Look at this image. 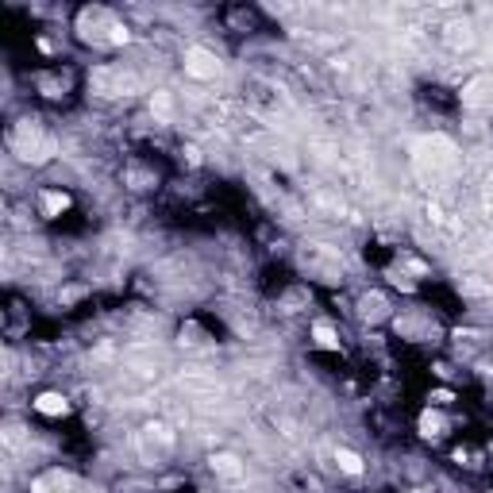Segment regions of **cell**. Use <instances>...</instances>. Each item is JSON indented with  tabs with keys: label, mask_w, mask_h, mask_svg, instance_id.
Masks as SVG:
<instances>
[{
	"label": "cell",
	"mask_w": 493,
	"mask_h": 493,
	"mask_svg": "<svg viewBox=\"0 0 493 493\" xmlns=\"http://www.w3.org/2000/svg\"><path fill=\"white\" fill-rule=\"evenodd\" d=\"M335 466H339L343 474H351V478L363 474V458H358L355 451H347V447H335Z\"/></svg>",
	"instance_id": "cell-16"
},
{
	"label": "cell",
	"mask_w": 493,
	"mask_h": 493,
	"mask_svg": "<svg viewBox=\"0 0 493 493\" xmlns=\"http://www.w3.org/2000/svg\"><path fill=\"white\" fill-rule=\"evenodd\" d=\"M116 27L120 23L112 20V12H104V8H81V15H77L81 39H93V43H112Z\"/></svg>",
	"instance_id": "cell-5"
},
{
	"label": "cell",
	"mask_w": 493,
	"mask_h": 493,
	"mask_svg": "<svg viewBox=\"0 0 493 493\" xmlns=\"http://www.w3.org/2000/svg\"><path fill=\"white\" fill-rule=\"evenodd\" d=\"M182 389L185 393H196V397H220L224 393V385H220L216 374H204V370H182Z\"/></svg>",
	"instance_id": "cell-8"
},
{
	"label": "cell",
	"mask_w": 493,
	"mask_h": 493,
	"mask_svg": "<svg viewBox=\"0 0 493 493\" xmlns=\"http://www.w3.org/2000/svg\"><path fill=\"white\" fill-rule=\"evenodd\" d=\"M185 73L193 81H216L220 73H224V62H220L212 51H204V46H189L185 51Z\"/></svg>",
	"instance_id": "cell-6"
},
{
	"label": "cell",
	"mask_w": 493,
	"mask_h": 493,
	"mask_svg": "<svg viewBox=\"0 0 493 493\" xmlns=\"http://www.w3.org/2000/svg\"><path fill=\"white\" fill-rule=\"evenodd\" d=\"M458 289H463L466 297H486L489 285H486V282H474V277H463V282H458Z\"/></svg>",
	"instance_id": "cell-20"
},
{
	"label": "cell",
	"mask_w": 493,
	"mask_h": 493,
	"mask_svg": "<svg viewBox=\"0 0 493 493\" xmlns=\"http://www.w3.org/2000/svg\"><path fill=\"white\" fill-rule=\"evenodd\" d=\"M443 43L451 46V51H466V46L474 43V23L470 20H451V23H443Z\"/></svg>",
	"instance_id": "cell-9"
},
{
	"label": "cell",
	"mask_w": 493,
	"mask_h": 493,
	"mask_svg": "<svg viewBox=\"0 0 493 493\" xmlns=\"http://www.w3.org/2000/svg\"><path fill=\"white\" fill-rule=\"evenodd\" d=\"M358 312H363V320H370V324H377V320H385V297L382 293H366L363 301H358Z\"/></svg>",
	"instance_id": "cell-13"
},
{
	"label": "cell",
	"mask_w": 493,
	"mask_h": 493,
	"mask_svg": "<svg viewBox=\"0 0 493 493\" xmlns=\"http://www.w3.org/2000/svg\"><path fill=\"white\" fill-rule=\"evenodd\" d=\"M89 85H93L96 96H131V93L143 89V81H139L131 70H123V65H96V70L89 73Z\"/></svg>",
	"instance_id": "cell-3"
},
{
	"label": "cell",
	"mask_w": 493,
	"mask_h": 493,
	"mask_svg": "<svg viewBox=\"0 0 493 493\" xmlns=\"http://www.w3.org/2000/svg\"><path fill=\"white\" fill-rule=\"evenodd\" d=\"M413 166H416V177L428 189H447L458 177V170H463V154H458V146L447 135H424L413 146Z\"/></svg>",
	"instance_id": "cell-1"
},
{
	"label": "cell",
	"mask_w": 493,
	"mask_h": 493,
	"mask_svg": "<svg viewBox=\"0 0 493 493\" xmlns=\"http://www.w3.org/2000/svg\"><path fill=\"white\" fill-rule=\"evenodd\" d=\"M489 101H493V77L466 81V89H463V104H466V108H486Z\"/></svg>",
	"instance_id": "cell-11"
},
{
	"label": "cell",
	"mask_w": 493,
	"mask_h": 493,
	"mask_svg": "<svg viewBox=\"0 0 493 493\" xmlns=\"http://www.w3.org/2000/svg\"><path fill=\"white\" fill-rule=\"evenodd\" d=\"M312 335H316V343L320 347H327V351H339V339H335V332L327 324H316L312 327Z\"/></svg>",
	"instance_id": "cell-19"
},
{
	"label": "cell",
	"mask_w": 493,
	"mask_h": 493,
	"mask_svg": "<svg viewBox=\"0 0 493 493\" xmlns=\"http://www.w3.org/2000/svg\"><path fill=\"white\" fill-rule=\"evenodd\" d=\"M151 112H154V120L170 123V120H174V96H170L166 89H154V93H151Z\"/></svg>",
	"instance_id": "cell-14"
},
{
	"label": "cell",
	"mask_w": 493,
	"mask_h": 493,
	"mask_svg": "<svg viewBox=\"0 0 493 493\" xmlns=\"http://www.w3.org/2000/svg\"><path fill=\"white\" fill-rule=\"evenodd\" d=\"M39 204H43V216H62V212L70 208V196L58 193V189H43Z\"/></svg>",
	"instance_id": "cell-15"
},
{
	"label": "cell",
	"mask_w": 493,
	"mask_h": 493,
	"mask_svg": "<svg viewBox=\"0 0 493 493\" xmlns=\"http://www.w3.org/2000/svg\"><path fill=\"white\" fill-rule=\"evenodd\" d=\"M432 401H435V405H447L451 393H447V389H435V393H432Z\"/></svg>",
	"instance_id": "cell-21"
},
{
	"label": "cell",
	"mask_w": 493,
	"mask_h": 493,
	"mask_svg": "<svg viewBox=\"0 0 493 493\" xmlns=\"http://www.w3.org/2000/svg\"><path fill=\"white\" fill-rule=\"evenodd\" d=\"M254 93H251V104L258 112H285V96L277 93L274 85H266V81H254Z\"/></svg>",
	"instance_id": "cell-10"
},
{
	"label": "cell",
	"mask_w": 493,
	"mask_h": 493,
	"mask_svg": "<svg viewBox=\"0 0 493 493\" xmlns=\"http://www.w3.org/2000/svg\"><path fill=\"white\" fill-rule=\"evenodd\" d=\"M12 151L20 154L23 162H46L54 154V139L43 135V127H39V120H20L12 127Z\"/></svg>",
	"instance_id": "cell-2"
},
{
	"label": "cell",
	"mask_w": 493,
	"mask_h": 493,
	"mask_svg": "<svg viewBox=\"0 0 493 493\" xmlns=\"http://www.w3.org/2000/svg\"><path fill=\"white\" fill-rule=\"evenodd\" d=\"M443 428H447V420H443L439 413H432V408L420 416V432L428 435V439H435V435H443Z\"/></svg>",
	"instance_id": "cell-18"
},
{
	"label": "cell",
	"mask_w": 493,
	"mask_h": 493,
	"mask_svg": "<svg viewBox=\"0 0 493 493\" xmlns=\"http://www.w3.org/2000/svg\"><path fill=\"white\" fill-rule=\"evenodd\" d=\"M174 443H177V435L166 420H151L143 432H139V455H143L146 466H154V463L174 455Z\"/></svg>",
	"instance_id": "cell-4"
},
{
	"label": "cell",
	"mask_w": 493,
	"mask_h": 493,
	"mask_svg": "<svg viewBox=\"0 0 493 493\" xmlns=\"http://www.w3.org/2000/svg\"><path fill=\"white\" fill-rule=\"evenodd\" d=\"M27 439H31V435H27V428H23V424H4V447L8 451H23V447H27Z\"/></svg>",
	"instance_id": "cell-17"
},
{
	"label": "cell",
	"mask_w": 493,
	"mask_h": 493,
	"mask_svg": "<svg viewBox=\"0 0 493 493\" xmlns=\"http://www.w3.org/2000/svg\"><path fill=\"white\" fill-rule=\"evenodd\" d=\"M35 408H39L43 416H65V413H70V401H65L62 393H39V397H35Z\"/></svg>",
	"instance_id": "cell-12"
},
{
	"label": "cell",
	"mask_w": 493,
	"mask_h": 493,
	"mask_svg": "<svg viewBox=\"0 0 493 493\" xmlns=\"http://www.w3.org/2000/svg\"><path fill=\"white\" fill-rule=\"evenodd\" d=\"M212 474H216L220 482H232V486H239V482L246 478V463L239 455H232V451H216V455L208 458Z\"/></svg>",
	"instance_id": "cell-7"
}]
</instances>
